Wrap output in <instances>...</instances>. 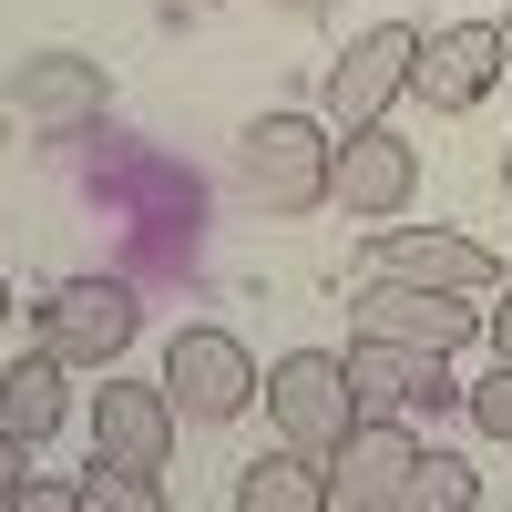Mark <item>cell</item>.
I'll use <instances>...</instances> for the list:
<instances>
[{
  "label": "cell",
  "instance_id": "obj_1",
  "mask_svg": "<svg viewBox=\"0 0 512 512\" xmlns=\"http://www.w3.org/2000/svg\"><path fill=\"white\" fill-rule=\"evenodd\" d=\"M236 185L267 216H318L338 205V123L328 113H256L236 134Z\"/></svg>",
  "mask_w": 512,
  "mask_h": 512
},
{
  "label": "cell",
  "instance_id": "obj_2",
  "mask_svg": "<svg viewBox=\"0 0 512 512\" xmlns=\"http://www.w3.org/2000/svg\"><path fill=\"white\" fill-rule=\"evenodd\" d=\"M410 82H420V31H410V21H369L349 52L328 62L318 113L338 123V134H359V123H390V113L410 103Z\"/></svg>",
  "mask_w": 512,
  "mask_h": 512
},
{
  "label": "cell",
  "instance_id": "obj_3",
  "mask_svg": "<svg viewBox=\"0 0 512 512\" xmlns=\"http://www.w3.org/2000/svg\"><path fill=\"white\" fill-rule=\"evenodd\" d=\"M31 328H41V349H52L62 369H113L123 349H134V328H144V297L123 277H62L31 308Z\"/></svg>",
  "mask_w": 512,
  "mask_h": 512
},
{
  "label": "cell",
  "instance_id": "obj_4",
  "mask_svg": "<svg viewBox=\"0 0 512 512\" xmlns=\"http://www.w3.org/2000/svg\"><path fill=\"white\" fill-rule=\"evenodd\" d=\"M349 420H359V390H349V359H338V349H287L267 369V431L287 451L328 461L338 441H349Z\"/></svg>",
  "mask_w": 512,
  "mask_h": 512
},
{
  "label": "cell",
  "instance_id": "obj_5",
  "mask_svg": "<svg viewBox=\"0 0 512 512\" xmlns=\"http://www.w3.org/2000/svg\"><path fill=\"white\" fill-rule=\"evenodd\" d=\"M164 390H175V410L195 420V431H216V420L256 410L267 400V379H256V349L236 328H175V349H164Z\"/></svg>",
  "mask_w": 512,
  "mask_h": 512
},
{
  "label": "cell",
  "instance_id": "obj_6",
  "mask_svg": "<svg viewBox=\"0 0 512 512\" xmlns=\"http://www.w3.org/2000/svg\"><path fill=\"white\" fill-rule=\"evenodd\" d=\"M410 410H359L349 420V441L328 451V512H400L410 502Z\"/></svg>",
  "mask_w": 512,
  "mask_h": 512
},
{
  "label": "cell",
  "instance_id": "obj_7",
  "mask_svg": "<svg viewBox=\"0 0 512 512\" xmlns=\"http://www.w3.org/2000/svg\"><path fill=\"white\" fill-rule=\"evenodd\" d=\"M349 338H410V349H461L482 338V308L461 287H420V277H379L349 297Z\"/></svg>",
  "mask_w": 512,
  "mask_h": 512
},
{
  "label": "cell",
  "instance_id": "obj_8",
  "mask_svg": "<svg viewBox=\"0 0 512 512\" xmlns=\"http://www.w3.org/2000/svg\"><path fill=\"white\" fill-rule=\"evenodd\" d=\"M502 72H512L502 21H451V31H420V82H410V103H431V113H482Z\"/></svg>",
  "mask_w": 512,
  "mask_h": 512
},
{
  "label": "cell",
  "instance_id": "obj_9",
  "mask_svg": "<svg viewBox=\"0 0 512 512\" xmlns=\"http://www.w3.org/2000/svg\"><path fill=\"white\" fill-rule=\"evenodd\" d=\"M410 195H420V144L400 134V123H359V134H338V205H349L359 226L410 216Z\"/></svg>",
  "mask_w": 512,
  "mask_h": 512
},
{
  "label": "cell",
  "instance_id": "obj_10",
  "mask_svg": "<svg viewBox=\"0 0 512 512\" xmlns=\"http://www.w3.org/2000/svg\"><path fill=\"white\" fill-rule=\"evenodd\" d=\"M175 390L164 379H123V369H103V390H93V451L103 461H134V472H164L175 461Z\"/></svg>",
  "mask_w": 512,
  "mask_h": 512
},
{
  "label": "cell",
  "instance_id": "obj_11",
  "mask_svg": "<svg viewBox=\"0 0 512 512\" xmlns=\"http://www.w3.org/2000/svg\"><path fill=\"white\" fill-rule=\"evenodd\" d=\"M103 103H113V72L103 62H82V52H31L21 72H11V113L31 123V134H93L103 123Z\"/></svg>",
  "mask_w": 512,
  "mask_h": 512
},
{
  "label": "cell",
  "instance_id": "obj_12",
  "mask_svg": "<svg viewBox=\"0 0 512 512\" xmlns=\"http://www.w3.org/2000/svg\"><path fill=\"white\" fill-rule=\"evenodd\" d=\"M369 267L379 277H420V287H461V297H492L502 287V256L451 236V226H379L369 236Z\"/></svg>",
  "mask_w": 512,
  "mask_h": 512
},
{
  "label": "cell",
  "instance_id": "obj_13",
  "mask_svg": "<svg viewBox=\"0 0 512 512\" xmlns=\"http://www.w3.org/2000/svg\"><path fill=\"white\" fill-rule=\"evenodd\" d=\"M349 390H359V410H441V400H461V379H451V349L349 338Z\"/></svg>",
  "mask_w": 512,
  "mask_h": 512
},
{
  "label": "cell",
  "instance_id": "obj_14",
  "mask_svg": "<svg viewBox=\"0 0 512 512\" xmlns=\"http://www.w3.org/2000/svg\"><path fill=\"white\" fill-rule=\"evenodd\" d=\"M236 512H328V461L318 451H267L236 472Z\"/></svg>",
  "mask_w": 512,
  "mask_h": 512
},
{
  "label": "cell",
  "instance_id": "obj_15",
  "mask_svg": "<svg viewBox=\"0 0 512 512\" xmlns=\"http://www.w3.org/2000/svg\"><path fill=\"white\" fill-rule=\"evenodd\" d=\"M62 379H72V369H62L52 349H31V359H11V379H0V420H11V431H21L31 451L52 441L62 420H72V390H62Z\"/></svg>",
  "mask_w": 512,
  "mask_h": 512
},
{
  "label": "cell",
  "instance_id": "obj_16",
  "mask_svg": "<svg viewBox=\"0 0 512 512\" xmlns=\"http://www.w3.org/2000/svg\"><path fill=\"white\" fill-rule=\"evenodd\" d=\"M472 502H482V472L461 451H420L410 461V502L400 512H472Z\"/></svg>",
  "mask_w": 512,
  "mask_h": 512
},
{
  "label": "cell",
  "instance_id": "obj_17",
  "mask_svg": "<svg viewBox=\"0 0 512 512\" xmlns=\"http://www.w3.org/2000/svg\"><path fill=\"white\" fill-rule=\"evenodd\" d=\"M72 492H82V512H164V482L134 472V461H103V451H93V472H82Z\"/></svg>",
  "mask_w": 512,
  "mask_h": 512
},
{
  "label": "cell",
  "instance_id": "obj_18",
  "mask_svg": "<svg viewBox=\"0 0 512 512\" xmlns=\"http://www.w3.org/2000/svg\"><path fill=\"white\" fill-rule=\"evenodd\" d=\"M461 410H472V431L512 441V359H492V379H472V390H461Z\"/></svg>",
  "mask_w": 512,
  "mask_h": 512
},
{
  "label": "cell",
  "instance_id": "obj_19",
  "mask_svg": "<svg viewBox=\"0 0 512 512\" xmlns=\"http://www.w3.org/2000/svg\"><path fill=\"white\" fill-rule=\"evenodd\" d=\"M21 461H31V441L11 431V420H0V512H11V502H21V482H31V472H21Z\"/></svg>",
  "mask_w": 512,
  "mask_h": 512
},
{
  "label": "cell",
  "instance_id": "obj_20",
  "mask_svg": "<svg viewBox=\"0 0 512 512\" xmlns=\"http://www.w3.org/2000/svg\"><path fill=\"white\" fill-rule=\"evenodd\" d=\"M11 512H82V492H72V482H21Z\"/></svg>",
  "mask_w": 512,
  "mask_h": 512
},
{
  "label": "cell",
  "instance_id": "obj_21",
  "mask_svg": "<svg viewBox=\"0 0 512 512\" xmlns=\"http://www.w3.org/2000/svg\"><path fill=\"white\" fill-rule=\"evenodd\" d=\"M482 338H492V359H512V297H502V308H482Z\"/></svg>",
  "mask_w": 512,
  "mask_h": 512
},
{
  "label": "cell",
  "instance_id": "obj_22",
  "mask_svg": "<svg viewBox=\"0 0 512 512\" xmlns=\"http://www.w3.org/2000/svg\"><path fill=\"white\" fill-rule=\"evenodd\" d=\"M267 11H287V21H328L338 0H267Z\"/></svg>",
  "mask_w": 512,
  "mask_h": 512
},
{
  "label": "cell",
  "instance_id": "obj_23",
  "mask_svg": "<svg viewBox=\"0 0 512 512\" xmlns=\"http://www.w3.org/2000/svg\"><path fill=\"white\" fill-rule=\"evenodd\" d=\"M502 195H512V144H502Z\"/></svg>",
  "mask_w": 512,
  "mask_h": 512
},
{
  "label": "cell",
  "instance_id": "obj_24",
  "mask_svg": "<svg viewBox=\"0 0 512 512\" xmlns=\"http://www.w3.org/2000/svg\"><path fill=\"white\" fill-rule=\"evenodd\" d=\"M0 318H11V277H0Z\"/></svg>",
  "mask_w": 512,
  "mask_h": 512
},
{
  "label": "cell",
  "instance_id": "obj_25",
  "mask_svg": "<svg viewBox=\"0 0 512 512\" xmlns=\"http://www.w3.org/2000/svg\"><path fill=\"white\" fill-rule=\"evenodd\" d=\"M502 41H512V21H502Z\"/></svg>",
  "mask_w": 512,
  "mask_h": 512
}]
</instances>
